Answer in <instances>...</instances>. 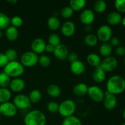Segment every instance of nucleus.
Masks as SVG:
<instances>
[{
	"instance_id": "f257e3e1",
	"label": "nucleus",
	"mask_w": 125,
	"mask_h": 125,
	"mask_svg": "<svg viewBox=\"0 0 125 125\" xmlns=\"http://www.w3.org/2000/svg\"><path fill=\"white\" fill-rule=\"evenodd\" d=\"M106 89L114 95L122 94L125 90V79L120 75L112 76L107 80Z\"/></svg>"
},
{
	"instance_id": "f03ea898",
	"label": "nucleus",
	"mask_w": 125,
	"mask_h": 125,
	"mask_svg": "<svg viewBox=\"0 0 125 125\" xmlns=\"http://www.w3.org/2000/svg\"><path fill=\"white\" fill-rule=\"evenodd\" d=\"M25 125H45L46 118L45 115L39 110L29 111L24 118Z\"/></svg>"
},
{
	"instance_id": "7ed1b4c3",
	"label": "nucleus",
	"mask_w": 125,
	"mask_h": 125,
	"mask_svg": "<svg viewBox=\"0 0 125 125\" xmlns=\"http://www.w3.org/2000/svg\"><path fill=\"white\" fill-rule=\"evenodd\" d=\"M24 67L18 61H12L4 67L3 72L7 74L10 78H17L24 73Z\"/></svg>"
},
{
	"instance_id": "20e7f679",
	"label": "nucleus",
	"mask_w": 125,
	"mask_h": 125,
	"mask_svg": "<svg viewBox=\"0 0 125 125\" xmlns=\"http://www.w3.org/2000/svg\"><path fill=\"white\" fill-rule=\"evenodd\" d=\"M76 106L73 100L68 99L62 101L59 104L58 112L62 117H65L73 115L76 111Z\"/></svg>"
},
{
	"instance_id": "39448f33",
	"label": "nucleus",
	"mask_w": 125,
	"mask_h": 125,
	"mask_svg": "<svg viewBox=\"0 0 125 125\" xmlns=\"http://www.w3.org/2000/svg\"><path fill=\"white\" fill-rule=\"evenodd\" d=\"M39 56L32 51H27L21 55L20 63L23 67H32L39 62Z\"/></svg>"
},
{
	"instance_id": "423d86ee",
	"label": "nucleus",
	"mask_w": 125,
	"mask_h": 125,
	"mask_svg": "<svg viewBox=\"0 0 125 125\" xmlns=\"http://www.w3.org/2000/svg\"><path fill=\"white\" fill-rule=\"evenodd\" d=\"M96 35L98 40L107 43L112 37V30L109 25H102L98 29Z\"/></svg>"
},
{
	"instance_id": "0eeeda50",
	"label": "nucleus",
	"mask_w": 125,
	"mask_h": 125,
	"mask_svg": "<svg viewBox=\"0 0 125 125\" xmlns=\"http://www.w3.org/2000/svg\"><path fill=\"white\" fill-rule=\"evenodd\" d=\"M87 94L90 98L93 101L96 103H100L103 101L104 98V93L102 89L96 85H92L89 87Z\"/></svg>"
},
{
	"instance_id": "6e6552de",
	"label": "nucleus",
	"mask_w": 125,
	"mask_h": 125,
	"mask_svg": "<svg viewBox=\"0 0 125 125\" xmlns=\"http://www.w3.org/2000/svg\"><path fill=\"white\" fill-rule=\"evenodd\" d=\"M13 104L17 109L24 110L31 107V103L28 96L23 94H18L13 99Z\"/></svg>"
},
{
	"instance_id": "1a4fd4ad",
	"label": "nucleus",
	"mask_w": 125,
	"mask_h": 125,
	"mask_svg": "<svg viewBox=\"0 0 125 125\" xmlns=\"http://www.w3.org/2000/svg\"><path fill=\"white\" fill-rule=\"evenodd\" d=\"M118 66V61L114 56H109L102 60L100 67L105 72H112L117 68Z\"/></svg>"
},
{
	"instance_id": "9d476101",
	"label": "nucleus",
	"mask_w": 125,
	"mask_h": 125,
	"mask_svg": "<svg viewBox=\"0 0 125 125\" xmlns=\"http://www.w3.org/2000/svg\"><path fill=\"white\" fill-rule=\"evenodd\" d=\"M18 109L13 103L6 102L0 105V114L6 117H13L17 114Z\"/></svg>"
},
{
	"instance_id": "9b49d317",
	"label": "nucleus",
	"mask_w": 125,
	"mask_h": 125,
	"mask_svg": "<svg viewBox=\"0 0 125 125\" xmlns=\"http://www.w3.org/2000/svg\"><path fill=\"white\" fill-rule=\"evenodd\" d=\"M95 18V13L92 10L90 9L84 10L81 12L80 17H79L80 21L85 26L90 25L94 21Z\"/></svg>"
},
{
	"instance_id": "f8f14e48",
	"label": "nucleus",
	"mask_w": 125,
	"mask_h": 125,
	"mask_svg": "<svg viewBox=\"0 0 125 125\" xmlns=\"http://www.w3.org/2000/svg\"><path fill=\"white\" fill-rule=\"evenodd\" d=\"M54 56L59 61H65L67 59L69 54L68 47L64 44L61 43L54 48L53 51Z\"/></svg>"
},
{
	"instance_id": "ddd939ff",
	"label": "nucleus",
	"mask_w": 125,
	"mask_h": 125,
	"mask_svg": "<svg viewBox=\"0 0 125 125\" xmlns=\"http://www.w3.org/2000/svg\"><path fill=\"white\" fill-rule=\"evenodd\" d=\"M103 104L106 109L109 111L114 109L117 105V99L115 95L111 94L109 92L106 91L104 93Z\"/></svg>"
},
{
	"instance_id": "4468645a",
	"label": "nucleus",
	"mask_w": 125,
	"mask_h": 125,
	"mask_svg": "<svg viewBox=\"0 0 125 125\" xmlns=\"http://www.w3.org/2000/svg\"><path fill=\"white\" fill-rule=\"evenodd\" d=\"M46 45V43L43 39L42 38H36L33 40L31 45V51L37 54L43 53L45 51Z\"/></svg>"
},
{
	"instance_id": "2eb2a0df",
	"label": "nucleus",
	"mask_w": 125,
	"mask_h": 125,
	"mask_svg": "<svg viewBox=\"0 0 125 125\" xmlns=\"http://www.w3.org/2000/svg\"><path fill=\"white\" fill-rule=\"evenodd\" d=\"M76 31V26L74 23L72 21H67L62 24L61 27V32L67 37L73 36Z\"/></svg>"
},
{
	"instance_id": "dca6fc26",
	"label": "nucleus",
	"mask_w": 125,
	"mask_h": 125,
	"mask_svg": "<svg viewBox=\"0 0 125 125\" xmlns=\"http://www.w3.org/2000/svg\"><path fill=\"white\" fill-rule=\"evenodd\" d=\"M25 87V82L21 78H14L11 80L9 88L12 92L18 93L24 90Z\"/></svg>"
},
{
	"instance_id": "f3484780",
	"label": "nucleus",
	"mask_w": 125,
	"mask_h": 125,
	"mask_svg": "<svg viewBox=\"0 0 125 125\" xmlns=\"http://www.w3.org/2000/svg\"><path fill=\"white\" fill-rule=\"evenodd\" d=\"M70 70L75 75H81L85 70L84 63L81 61H77L70 64Z\"/></svg>"
},
{
	"instance_id": "a211bd4d",
	"label": "nucleus",
	"mask_w": 125,
	"mask_h": 125,
	"mask_svg": "<svg viewBox=\"0 0 125 125\" xmlns=\"http://www.w3.org/2000/svg\"><path fill=\"white\" fill-rule=\"evenodd\" d=\"M92 77L95 83L100 84V83H103L106 79V72L100 67H96L93 72Z\"/></svg>"
},
{
	"instance_id": "6ab92c4d",
	"label": "nucleus",
	"mask_w": 125,
	"mask_h": 125,
	"mask_svg": "<svg viewBox=\"0 0 125 125\" xmlns=\"http://www.w3.org/2000/svg\"><path fill=\"white\" fill-rule=\"evenodd\" d=\"M122 17L120 13L118 12H112L107 17V21L112 26L118 25L122 22Z\"/></svg>"
},
{
	"instance_id": "aec40b11",
	"label": "nucleus",
	"mask_w": 125,
	"mask_h": 125,
	"mask_svg": "<svg viewBox=\"0 0 125 125\" xmlns=\"http://www.w3.org/2000/svg\"><path fill=\"white\" fill-rule=\"evenodd\" d=\"M88 88L89 87L85 83H79L76 84L73 88V93L74 95L78 96H84L87 94Z\"/></svg>"
},
{
	"instance_id": "412c9836",
	"label": "nucleus",
	"mask_w": 125,
	"mask_h": 125,
	"mask_svg": "<svg viewBox=\"0 0 125 125\" xmlns=\"http://www.w3.org/2000/svg\"><path fill=\"white\" fill-rule=\"evenodd\" d=\"M5 34H6V37L7 40L11 42L15 41L18 37V29L12 26H9L6 29Z\"/></svg>"
},
{
	"instance_id": "4be33fe9",
	"label": "nucleus",
	"mask_w": 125,
	"mask_h": 125,
	"mask_svg": "<svg viewBox=\"0 0 125 125\" xmlns=\"http://www.w3.org/2000/svg\"><path fill=\"white\" fill-rule=\"evenodd\" d=\"M47 26L52 31H56L61 26V21L57 17L51 16L48 19Z\"/></svg>"
},
{
	"instance_id": "5701e85b",
	"label": "nucleus",
	"mask_w": 125,
	"mask_h": 125,
	"mask_svg": "<svg viewBox=\"0 0 125 125\" xmlns=\"http://www.w3.org/2000/svg\"><path fill=\"white\" fill-rule=\"evenodd\" d=\"M87 62L90 66L95 67H100L101 59L100 56L95 53H90L87 57Z\"/></svg>"
},
{
	"instance_id": "b1692460",
	"label": "nucleus",
	"mask_w": 125,
	"mask_h": 125,
	"mask_svg": "<svg viewBox=\"0 0 125 125\" xmlns=\"http://www.w3.org/2000/svg\"><path fill=\"white\" fill-rule=\"evenodd\" d=\"M69 4L70 7L72 8L73 12H79L85 7L86 1L85 0H71Z\"/></svg>"
},
{
	"instance_id": "393cba45",
	"label": "nucleus",
	"mask_w": 125,
	"mask_h": 125,
	"mask_svg": "<svg viewBox=\"0 0 125 125\" xmlns=\"http://www.w3.org/2000/svg\"><path fill=\"white\" fill-rule=\"evenodd\" d=\"M46 92H47L48 95L51 97L57 98L61 95V90L58 85L52 84L48 86Z\"/></svg>"
},
{
	"instance_id": "a878e982",
	"label": "nucleus",
	"mask_w": 125,
	"mask_h": 125,
	"mask_svg": "<svg viewBox=\"0 0 125 125\" xmlns=\"http://www.w3.org/2000/svg\"><path fill=\"white\" fill-rule=\"evenodd\" d=\"M100 54L104 57L111 56L112 52V46L108 43H103L100 46Z\"/></svg>"
},
{
	"instance_id": "bb28decb",
	"label": "nucleus",
	"mask_w": 125,
	"mask_h": 125,
	"mask_svg": "<svg viewBox=\"0 0 125 125\" xmlns=\"http://www.w3.org/2000/svg\"><path fill=\"white\" fill-rule=\"evenodd\" d=\"M12 97L10 90L7 88H0V103L9 102Z\"/></svg>"
},
{
	"instance_id": "cd10ccee",
	"label": "nucleus",
	"mask_w": 125,
	"mask_h": 125,
	"mask_svg": "<svg viewBox=\"0 0 125 125\" xmlns=\"http://www.w3.org/2000/svg\"><path fill=\"white\" fill-rule=\"evenodd\" d=\"M28 97H29V99L31 103L35 104L39 103L41 100L42 97V94L39 90L34 89L29 93Z\"/></svg>"
},
{
	"instance_id": "c85d7f7f",
	"label": "nucleus",
	"mask_w": 125,
	"mask_h": 125,
	"mask_svg": "<svg viewBox=\"0 0 125 125\" xmlns=\"http://www.w3.org/2000/svg\"><path fill=\"white\" fill-rule=\"evenodd\" d=\"M84 42L86 45L90 46V47H93V46H95L97 45L98 39L96 35L95 34H89L85 36Z\"/></svg>"
},
{
	"instance_id": "c756f323",
	"label": "nucleus",
	"mask_w": 125,
	"mask_h": 125,
	"mask_svg": "<svg viewBox=\"0 0 125 125\" xmlns=\"http://www.w3.org/2000/svg\"><path fill=\"white\" fill-rule=\"evenodd\" d=\"M62 125H82V122L79 118L72 115L64 118Z\"/></svg>"
},
{
	"instance_id": "7c9ffc66",
	"label": "nucleus",
	"mask_w": 125,
	"mask_h": 125,
	"mask_svg": "<svg viewBox=\"0 0 125 125\" xmlns=\"http://www.w3.org/2000/svg\"><path fill=\"white\" fill-rule=\"evenodd\" d=\"M10 24V18L5 13L0 12V30L6 29Z\"/></svg>"
},
{
	"instance_id": "2f4dec72",
	"label": "nucleus",
	"mask_w": 125,
	"mask_h": 125,
	"mask_svg": "<svg viewBox=\"0 0 125 125\" xmlns=\"http://www.w3.org/2000/svg\"><path fill=\"white\" fill-rule=\"evenodd\" d=\"M94 10L99 13L105 12L107 9V4L104 0H97L94 4Z\"/></svg>"
},
{
	"instance_id": "473e14b6",
	"label": "nucleus",
	"mask_w": 125,
	"mask_h": 125,
	"mask_svg": "<svg viewBox=\"0 0 125 125\" xmlns=\"http://www.w3.org/2000/svg\"><path fill=\"white\" fill-rule=\"evenodd\" d=\"M11 82L10 77L4 72L0 73V88H7Z\"/></svg>"
},
{
	"instance_id": "72a5a7b5",
	"label": "nucleus",
	"mask_w": 125,
	"mask_h": 125,
	"mask_svg": "<svg viewBox=\"0 0 125 125\" xmlns=\"http://www.w3.org/2000/svg\"><path fill=\"white\" fill-rule=\"evenodd\" d=\"M48 42L49 44L53 46L54 47L58 46L61 43V38L57 34L55 33L51 34L48 37Z\"/></svg>"
},
{
	"instance_id": "f704fd0d",
	"label": "nucleus",
	"mask_w": 125,
	"mask_h": 125,
	"mask_svg": "<svg viewBox=\"0 0 125 125\" xmlns=\"http://www.w3.org/2000/svg\"><path fill=\"white\" fill-rule=\"evenodd\" d=\"M4 54L9 62L15 61L18 57V53H17V51L13 48L7 49Z\"/></svg>"
},
{
	"instance_id": "c9c22d12",
	"label": "nucleus",
	"mask_w": 125,
	"mask_h": 125,
	"mask_svg": "<svg viewBox=\"0 0 125 125\" xmlns=\"http://www.w3.org/2000/svg\"><path fill=\"white\" fill-rule=\"evenodd\" d=\"M51 59L46 55H42L39 58V62L38 63L40 64L41 67L46 68L48 67L51 64Z\"/></svg>"
},
{
	"instance_id": "e433bc0d",
	"label": "nucleus",
	"mask_w": 125,
	"mask_h": 125,
	"mask_svg": "<svg viewBox=\"0 0 125 125\" xmlns=\"http://www.w3.org/2000/svg\"><path fill=\"white\" fill-rule=\"evenodd\" d=\"M73 14V10L70 6H65L63 7L61 10V15L62 17L65 19H68L72 17Z\"/></svg>"
},
{
	"instance_id": "4c0bfd02",
	"label": "nucleus",
	"mask_w": 125,
	"mask_h": 125,
	"mask_svg": "<svg viewBox=\"0 0 125 125\" xmlns=\"http://www.w3.org/2000/svg\"><path fill=\"white\" fill-rule=\"evenodd\" d=\"M59 104L56 101H50L46 106L47 110L52 114H56L59 111Z\"/></svg>"
},
{
	"instance_id": "58836bf2",
	"label": "nucleus",
	"mask_w": 125,
	"mask_h": 125,
	"mask_svg": "<svg viewBox=\"0 0 125 125\" xmlns=\"http://www.w3.org/2000/svg\"><path fill=\"white\" fill-rule=\"evenodd\" d=\"M10 24L15 28H20L23 24V19L19 16H14L10 19Z\"/></svg>"
},
{
	"instance_id": "ea45409f",
	"label": "nucleus",
	"mask_w": 125,
	"mask_h": 125,
	"mask_svg": "<svg viewBox=\"0 0 125 125\" xmlns=\"http://www.w3.org/2000/svg\"><path fill=\"white\" fill-rule=\"evenodd\" d=\"M115 7L119 13H125V0H116L115 1Z\"/></svg>"
},
{
	"instance_id": "a19ab883",
	"label": "nucleus",
	"mask_w": 125,
	"mask_h": 125,
	"mask_svg": "<svg viewBox=\"0 0 125 125\" xmlns=\"http://www.w3.org/2000/svg\"><path fill=\"white\" fill-rule=\"evenodd\" d=\"M9 60L4 53L0 52V68H4L9 63Z\"/></svg>"
},
{
	"instance_id": "79ce46f5",
	"label": "nucleus",
	"mask_w": 125,
	"mask_h": 125,
	"mask_svg": "<svg viewBox=\"0 0 125 125\" xmlns=\"http://www.w3.org/2000/svg\"><path fill=\"white\" fill-rule=\"evenodd\" d=\"M67 58H68L69 62L72 63H73V62H76V61H78V54L77 52H74V51L70 52L68 54V56Z\"/></svg>"
},
{
	"instance_id": "37998d69",
	"label": "nucleus",
	"mask_w": 125,
	"mask_h": 125,
	"mask_svg": "<svg viewBox=\"0 0 125 125\" xmlns=\"http://www.w3.org/2000/svg\"><path fill=\"white\" fill-rule=\"evenodd\" d=\"M110 41V45L112 46H115V47H118L119 46L120 44V40L118 37H114L111 38Z\"/></svg>"
},
{
	"instance_id": "c03bdc74",
	"label": "nucleus",
	"mask_w": 125,
	"mask_h": 125,
	"mask_svg": "<svg viewBox=\"0 0 125 125\" xmlns=\"http://www.w3.org/2000/svg\"><path fill=\"white\" fill-rule=\"evenodd\" d=\"M116 54L118 56H123L125 55V47L122 46H119L117 47L115 50Z\"/></svg>"
},
{
	"instance_id": "a18cd8bd",
	"label": "nucleus",
	"mask_w": 125,
	"mask_h": 125,
	"mask_svg": "<svg viewBox=\"0 0 125 125\" xmlns=\"http://www.w3.org/2000/svg\"><path fill=\"white\" fill-rule=\"evenodd\" d=\"M54 50V47L53 46L49 43L46 44V46H45V51L49 52V53H51V52H53Z\"/></svg>"
},
{
	"instance_id": "49530a36",
	"label": "nucleus",
	"mask_w": 125,
	"mask_h": 125,
	"mask_svg": "<svg viewBox=\"0 0 125 125\" xmlns=\"http://www.w3.org/2000/svg\"><path fill=\"white\" fill-rule=\"evenodd\" d=\"M84 30L87 33H90V32L92 30V27L90 25H86L85 26V28H84Z\"/></svg>"
},
{
	"instance_id": "de8ad7c7",
	"label": "nucleus",
	"mask_w": 125,
	"mask_h": 125,
	"mask_svg": "<svg viewBox=\"0 0 125 125\" xmlns=\"http://www.w3.org/2000/svg\"><path fill=\"white\" fill-rule=\"evenodd\" d=\"M7 2L11 4L12 5H14L17 3V0H9V1H7Z\"/></svg>"
},
{
	"instance_id": "09e8293b",
	"label": "nucleus",
	"mask_w": 125,
	"mask_h": 125,
	"mask_svg": "<svg viewBox=\"0 0 125 125\" xmlns=\"http://www.w3.org/2000/svg\"><path fill=\"white\" fill-rule=\"evenodd\" d=\"M122 25H123V26H124L125 28V17H123V18H122Z\"/></svg>"
},
{
	"instance_id": "8fccbe9b",
	"label": "nucleus",
	"mask_w": 125,
	"mask_h": 125,
	"mask_svg": "<svg viewBox=\"0 0 125 125\" xmlns=\"http://www.w3.org/2000/svg\"><path fill=\"white\" fill-rule=\"evenodd\" d=\"M2 35H3V33H2V31L1 30H0V39L2 37Z\"/></svg>"
},
{
	"instance_id": "3c124183",
	"label": "nucleus",
	"mask_w": 125,
	"mask_h": 125,
	"mask_svg": "<svg viewBox=\"0 0 125 125\" xmlns=\"http://www.w3.org/2000/svg\"><path fill=\"white\" fill-rule=\"evenodd\" d=\"M123 118H124L125 120V109L123 110Z\"/></svg>"
},
{
	"instance_id": "603ef678",
	"label": "nucleus",
	"mask_w": 125,
	"mask_h": 125,
	"mask_svg": "<svg viewBox=\"0 0 125 125\" xmlns=\"http://www.w3.org/2000/svg\"><path fill=\"white\" fill-rule=\"evenodd\" d=\"M123 61H124V63H125V58H124V60H123Z\"/></svg>"
},
{
	"instance_id": "864d4df0",
	"label": "nucleus",
	"mask_w": 125,
	"mask_h": 125,
	"mask_svg": "<svg viewBox=\"0 0 125 125\" xmlns=\"http://www.w3.org/2000/svg\"><path fill=\"white\" fill-rule=\"evenodd\" d=\"M122 125H125V123H123V124H122Z\"/></svg>"
}]
</instances>
